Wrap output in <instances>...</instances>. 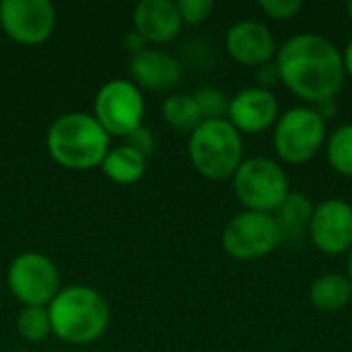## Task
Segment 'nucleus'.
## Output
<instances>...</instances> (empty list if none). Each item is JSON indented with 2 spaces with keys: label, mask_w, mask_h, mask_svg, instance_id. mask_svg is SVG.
<instances>
[{
  "label": "nucleus",
  "mask_w": 352,
  "mask_h": 352,
  "mask_svg": "<svg viewBox=\"0 0 352 352\" xmlns=\"http://www.w3.org/2000/svg\"><path fill=\"white\" fill-rule=\"evenodd\" d=\"M280 82L299 99L318 105L336 99L344 85L342 52L320 33H297L276 52Z\"/></svg>",
  "instance_id": "nucleus-1"
},
{
  "label": "nucleus",
  "mask_w": 352,
  "mask_h": 352,
  "mask_svg": "<svg viewBox=\"0 0 352 352\" xmlns=\"http://www.w3.org/2000/svg\"><path fill=\"white\" fill-rule=\"evenodd\" d=\"M109 138L93 113L70 111L50 126L47 153L64 169L89 171L101 167L109 151Z\"/></svg>",
  "instance_id": "nucleus-2"
},
{
  "label": "nucleus",
  "mask_w": 352,
  "mask_h": 352,
  "mask_svg": "<svg viewBox=\"0 0 352 352\" xmlns=\"http://www.w3.org/2000/svg\"><path fill=\"white\" fill-rule=\"evenodd\" d=\"M52 334L70 344H89L101 338L109 326V305L91 287L72 285L60 289L47 305Z\"/></svg>",
  "instance_id": "nucleus-3"
},
{
  "label": "nucleus",
  "mask_w": 352,
  "mask_h": 352,
  "mask_svg": "<svg viewBox=\"0 0 352 352\" xmlns=\"http://www.w3.org/2000/svg\"><path fill=\"white\" fill-rule=\"evenodd\" d=\"M188 155L200 175L223 182L233 177L243 161V138L227 118L204 120L190 134Z\"/></svg>",
  "instance_id": "nucleus-4"
},
{
  "label": "nucleus",
  "mask_w": 352,
  "mask_h": 352,
  "mask_svg": "<svg viewBox=\"0 0 352 352\" xmlns=\"http://www.w3.org/2000/svg\"><path fill=\"white\" fill-rule=\"evenodd\" d=\"M328 140L326 120L311 105H295L283 111L272 130V144L287 165L311 161Z\"/></svg>",
  "instance_id": "nucleus-5"
},
{
  "label": "nucleus",
  "mask_w": 352,
  "mask_h": 352,
  "mask_svg": "<svg viewBox=\"0 0 352 352\" xmlns=\"http://www.w3.org/2000/svg\"><path fill=\"white\" fill-rule=\"evenodd\" d=\"M231 179L235 196L245 210L274 214L291 192V182L285 167L264 155L243 159Z\"/></svg>",
  "instance_id": "nucleus-6"
},
{
  "label": "nucleus",
  "mask_w": 352,
  "mask_h": 352,
  "mask_svg": "<svg viewBox=\"0 0 352 352\" xmlns=\"http://www.w3.org/2000/svg\"><path fill=\"white\" fill-rule=\"evenodd\" d=\"M221 241L231 258L250 262L272 254L283 241V233L274 214L243 210L227 223Z\"/></svg>",
  "instance_id": "nucleus-7"
},
{
  "label": "nucleus",
  "mask_w": 352,
  "mask_h": 352,
  "mask_svg": "<svg viewBox=\"0 0 352 352\" xmlns=\"http://www.w3.org/2000/svg\"><path fill=\"white\" fill-rule=\"evenodd\" d=\"M95 120L109 136L126 138L142 126L144 97L142 91L126 78L107 80L95 97Z\"/></svg>",
  "instance_id": "nucleus-8"
},
{
  "label": "nucleus",
  "mask_w": 352,
  "mask_h": 352,
  "mask_svg": "<svg viewBox=\"0 0 352 352\" xmlns=\"http://www.w3.org/2000/svg\"><path fill=\"white\" fill-rule=\"evenodd\" d=\"M6 283L23 307H47L60 291V272L47 256L25 252L10 262Z\"/></svg>",
  "instance_id": "nucleus-9"
},
{
  "label": "nucleus",
  "mask_w": 352,
  "mask_h": 352,
  "mask_svg": "<svg viewBox=\"0 0 352 352\" xmlns=\"http://www.w3.org/2000/svg\"><path fill=\"white\" fill-rule=\"evenodd\" d=\"M0 27L21 45L43 43L56 27V8L47 0H2Z\"/></svg>",
  "instance_id": "nucleus-10"
},
{
  "label": "nucleus",
  "mask_w": 352,
  "mask_h": 352,
  "mask_svg": "<svg viewBox=\"0 0 352 352\" xmlns=\"http://www.w3.org/2000/svg\"><path fill=\"white\" fill-rule=\"evenodd\" d=\"M311 243L328 256L349 254L352 248V204L342 198H326L316 204L307 225Z\"/></svg>",
  "instance_id": "nucleus-11"
},
{
  "label": "nucleus",
  "mask_w": 352,
  "mask_h": 352,
  "mask_svg": "<svg viewBox=\"0 0 352 352\" xmlns=\"http://www.w3.org/2000/svg\"><path fill=\"white\" fill-rule=\"evenodd\" d=\"M280 116L276 95L270 89L248 87L229 99L227 120L239 134H260L276 124Z\"/></svg>",
  "instance_id": "nucleus-12"
},
{
  "label": "nucleus",
  "mask_w": 352,
  "mask_h": 352,
  "mask_svg": "<svg viewBox=\"0 0 352 352\" xmlns=\"http://www.w3.org/2000/svg\"><path fill=\"white\" fill-rule=\"evenodd\" d=\"M229 56L243 66H262L276 58L278 45L270 27L256 19H243L229 27L225 37Z\"/></svg>",
  "instance_id": "nucleus-13"
},
{
  "label": "nucleus",
  "mask_w": 352,
  "mask_h": 352,
  "mask_svg": "<svg viewBox=\"0 0 352 352\" xmlns=\"http://www.w3.org/2000/svg\"><path fill=\"white\" fill-rule=\"evenodd\" d=\"M128 72L138 89L155 93L173 89L182 78V64L175 56L161 50H144L130 58Z\"/></svg>",
  "instance_id": "nucleus-14"
},
{
  "label": "nucleus",
  "mask_w": 352,
  "mask_h": 352,
  "mask_svg": "<svg viewBox=\"0 0 352 352\" xmlns=\"http://www.w3.org/2000/svg\"><path fill=\"white\" fill-rule=\"evenodd\" d=\"M134 31L146 43H167L182 31V16L171 0H142L132 14Z\"/></svg>",
  "instance_id": "nucleus-15"
},
{
  "label": "nucleus",
  "mask_w": 352,
  "mask_h": 352,
  "mask_svg": "<svg viewBox=\"0 0 352 352\" xmlns=\"http://www.w3.org/2000/svg\"><path fill=\"white\" fill-rule=\"evenodd\" d=\"M309 299L320 311H338L352 301V283L346 274L328 272L309 287Z\"/></svg>",
  "instance_id": "nucleus-16"
},
{
  "label": "nucleus",
  "mask_w": 352,
  "mask_h": 352,
  "mask_svg": "<svg viewBox=\"0 0 352 352\" xmlns=\"http://www.w3.org/2000/svg\"><path fill=\"white\" fill-rule=\"evenodd\" d=\"M103 173L120 186H132L142 179L146 173V159L136 153L134 148L122 144L116 148H109L103 163H101Z\"/></svg>",
  "instance_id": "nucleus-17"
},
{
  "label": "nucleus",
  "mask_w": 352,
  "mask_h": 352,
  "mask_svg": "<svg viewBox=\"0 0 352 352\" xmlns=\"http://www.w3.org/2000/svg\"><path fill=\"white\" fill-rule=\"evenodd\" d=\"M161 113H163V120L167 122V126L182 134H192L204 122L194 97L188 93L169 95L163 101Z\"/></svg>",
  "instance_id": "nucleus-18"
},
{
  "label": "nucleus",
  "mask_w": 352,
  "mask_h": 352,
  "mask_svg": "<svg viewBox=\"0 0 352 352\" xmlns=\"http://www.w3.org/2000/svg\"><path fill=\"white\" fill-rule=\"evenodd\" d=\"M314 208L316 204L311 202L307 194L291 190L289 196L283 200V204L274 210V219L280 227L283 237L285 233H301L303 229H307Z\"/></svg>",
  "instance_id": "nucleus-19"
},
{
  "label": "nucleus",
  "mask_w": 352,
  "mask_h": 352,
  "mask_svg": "<svg viewBox=\"0 0 352 352\" xmlns=\"http://www.w3.org/2000/svg\"><path fill=\"white\" fill-rule=\"evenodd\" d=\"M326 159L336 173L352 177V122L338 126L328 136Z\"/></svg>",
  "instance_id": "nucleus-20"
},
{
  "label": "nucleus",
  "mask_w": 352,
  "mask_h": 352,
  "mask_svg": "<svg viewBox=\"0 0 352 352\" xmlns=\"http://www.w3.org/2000/svg\"><path fill=\"white\" fill-rule=\"evenodd\" d=\"M16 330L27 342H41L52 334L47 307H23L16 318Z\"/></svg>",
  "instance_id": "nucleus-21"
},
{
  "label": "nucleus",
  "mask_w": 352,
  "mask_h": 352,
  "mask_svg": "<svg viewBox=\"0 0 352 352\" xmlns=\"http://www.w3.org/2000/svg\"><path fill=\"white\" fill-rule=\"evenodd\" d=\"M192 97H194V101H196V105H198L204 120H223L227 116V111H229V99L217 87L204 85V87L196 89L192 93Z\"/></svg>",
  "instance_id": "nucleus-22"
},
{
  "label": "nucleus",
  "mask_w": 352,
  "mask_h": 352,
  "mask_svg": "<svg viewBox=\"0 0 352 352\" xmlns=\"http://www.w3.org/2000/svg\"><path fill=\"white\" fill-rule=\"evenodd\" d=\"M175 6L179 10L182 21L190 23V25H200V23L208 21L210 14L214 12L212 0H177Z\"/></svg>",
  "instance_id": "nucleus-23"
},
{
  "label": "nucleus",
  "mask_w": 352,
  "mask_h": 352,
  "mask_svg": "<svg viewBox=\"0 0 352 352\" xmlns=\"http://www.w3.org/2000/svg\"><path fill=\"white\" fill-rule=\"evenodd\" d=\"M303 0H260L258 8L274 21H291L303 10Z\"/></svg>",
  "instance_id": "nucleus-24"
},
{
  "label": "nucleus",
  "mask_w": 352,
  "mask_h": 352,
  "mask_svg": "<svg viewBox=\"0 0 352 352\" xmlns=\"http://www.w3.org/2000/svg\"><path fill=\"white\" fill-rule=\"evenodd\" d=\"M126 146L134 148L136 153H140L144 159H148L153 153H155V146H157V140L153 136V132L144 126H140L138 130H134L132 134L126 136Z\"/></svg>",
  "instance_id": "nucleus-25"
},
{
  "label": "nucleus",
  "mask_w": 352,
  "mask_h": 352,
  "mask_svg": "<svg viewBox=\"0 0 352 352\" xmlns=\"http://www.w3.org/2000/svg\"><path fill=\"white\" fill-rule=\"evenodd\" d=\"M256 76H258V80H260L258 87H262V89H270L272 85L280 82V74H278V68H276V62H274V60H272V62H266V64H262V66H258V68H256ZM270 91H272V89H270Z\"/></svg>",
  "instance_id": "nucleus-26"
},
{
  "label": "nucleus",
  "mask_w": 352,
  "mask_h": 352,
  "mask_svg": "<svg viewBox=\"0 0 352 352\" xmlns=\"http://www.w3.org/2000/svg\"><path fill=\"white\" fill-rule=\"evenodd\" d=\"M124 45H126V50H128L132 56H136V54H140V52L146 50V41H144L136 31H130V33L124 37Z\"/></svg>",
  "instance_id": "nucleus-27"
},
{
  "label": "nucleus",
  "mask_w": 352,
  "mask_h": 352,
  "mask_svg": "<svg viewBox=\"0 0 352 352\" xmlns=\"http://www.w3.org/2000/svg\"><path fill=\"white\" fill-rule=\"evenodd\" d=\"M314 109L328 122V120L334 118V113L338 111V105H336V99H328V101H322V103L314 105Z\"/></svg>",
  "instance_id": "nucleus-28"
},
{
  "label": "nucleus",
  "mask_w": 352,
  "mask_h": 352,
  "mask_svg": "<svg viewBox=\"0 0 352 352\" xmlns=\"http://www.w3.org/2000/svg\"><path fill=\"white\" fill-rule=\"evenodd\" d=\"M342 64H344V74L352 78V39H349L346 47L342 50Z\"/></svg>",
  "instance_id": "nucleus-29"
},
{
  "label": "nucleus",
  "mask_w": 352,
  "mask_h": 352,
  "mask_svg": "<svg viewBox=\"0 0 352 352\" xmlns=\"http://www.w3.org/2000/svg\"><path fill=\"white\" fill-rule=\"evenodd\" d=\"M346 276L351 278L352 283V248L351 252H349V258H346Z\"/></svg>",
  "instance_id": "nucleus-30"
},
{
  "label": "nucleus",
  "mask_w": 352,
  "mask_h": 352,
  "mask_svg": "<svg viewBox=\"0 0 352 352\" xmlns=\"http://www.w3.org/2000/svg\"><path fill=\"white\" fill-rule=\"evenodd\" d=\"M346 14H349V19L352 21V0H349V2H346Z\"/></svg>",
  "instance_id": "nucleus-31"
}]
</instances>
